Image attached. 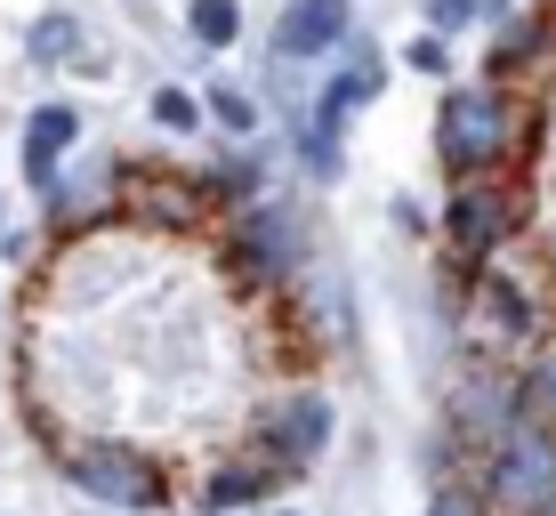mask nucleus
<instances>
[{
  "label": "nucleus",
  "mask_w": 556,
  "mask_h": 516,
  "mask_svg": "<svg viewBox=\"0 0 556 516\" xmlns=\"http://www.w3.org/2000/svg\"><path fill=\"white\" fill-rule=\"evenodd\" d=\"M186 33L202 49H235L242 41V0H186Z\"/></svg>",
  "instance_id": "obj_15"
},
{
  "label": "nucleus",
  "mask_w": 556,
  "mask_h": 516,
  "mask_svg": "<svg viewBox=\"0 0 556 516\" xmlns=\"http://www.w3.org/2000/svg\"><path fill=\"white\" fill-rule=\"evenodd\" d=\"M532 49H541V25H508V33H501V49H492V65H525Z\"/></svg>",
  "instance_id": "obj_21"
},
{
  "label": "nucleus",
  "mask_w": 556,
  "mask_h": 516,
  "mask_svg": "<svg viewBox=\"0 0 556 516\" xmlns=\"http://www.w3.org/2000/svg\"><path fill=\"white\" fill-rule=\"evenodd\" d=\"M516 146H525V105L501 81L444 89V105H435V162L452 178H501Z\"/></svg>",
  "instance_id": "obj_1"
},
{
  "label": "nucleus",
  "mask_w": 556,
  "mask_h": 516,
  "mask_svg": "<svg viewBox=\"0 0 556 516\" xmlns=\"http://www.w3.org/2000/svg\"><path fill=\"white\" fill-rule=\"evenodd\" d=\"M25 49H33V65H65V56L81 49V25H73V16H41V25L25 33Z\"/></svg>",
  "instance_id": "obj_17"
},
{
  "label": "nucleus",
  "mask_w": 556,
  "mask_h": 516,
  "mask_svg": "<svg viewBox=\"0 0 556 516\" xmlns=\"http://www.w3.org/2000/svg\"><path fill=\"white\" fill-rule=\"evenodd\" d=\"M275 516H291V508H275Z\"/></svg>",
  "instance_id": "obj_24"
},
{
  "label": "nucleus",
  "mask_w": 556,
  "mask_h": 516,
  "mask_svg": "<svg viewBox=\"0 0 556 516\" xmlns=\"http://www.w3.org/2000/svg\"><path fill=\"white\" fill-rule=\"evenodd\" d=\"M210 122H218V129H235V138H251V129H258V98H251V89H235V81H218V89H210Z\"/></svg>",
  "instance_id": "obj_16"
},
{
  "label": "nucleus",
  "mask_w": 556,
  "mask_h": 516,
  "mask_svg": "<svg viewBox=\"0 0 556 516\" xmlns=\"http://www.w3.org/2000/svg\"><path fill=\"white\" fill-rule=\"evenodd\" d=\"M331 428H339V412H331V395L323 388H291V395H275L258 419V461H275L282 476H299L306 461H323V444H331Z\"/></svg>",
  "instance_id": "obj_4"
},
{
  "label": "nucleus",
  "mask_w": 556,
  "mask_h": 516,
  "mask_svg": "<svg viewBox=\"0 0 556 516\" xmlns=\"http://www.w3.org/2000/svg\"><path fill=\"white\" fill-rule=\"evenodd\" d=\"M508 428H525V395H516V379L476 372L468 388L452 395V436H459V444H476V452H492Z\"/></svg>",
  "instance_id": "obj_7"
},
{
  "label": "nucleus",
  "mask_w": 556,
  "mask_h": 516,
  "mask_svg": "<svg viewBox=\"0 0 556 516\" xmlns=\"http://www.w3.org/2000/svg\"><path fill=\"white\" fill-rule=\"evenodd\" d=\"M516 395H525V419H532V428L556 436V339H541V348H532L525 379H516Z\"/></svg>",
  "instance_id": "obj_14"
},
{
  "label": "nucleus",
  "mask_w": 556,
  "mask_h": 516,
  "mask_svg": "<svg viewBox=\"0 0 556 516\" xmlns=\"http://www.w3.org/2000/svg\"><path fill=\"white\" fill-rule=\"evenodd\" d=\"M404 65H412V73H428V81H435V73H452V49H444V33H419V41L404 49Z\"/></svg>",
  "instance_id": "obj_20"
},
{
  "label": "nucleus",
  "mask_w": 556,
  "mask_h": 516,
  "mask_svg": "<svg viewBox=\"0 0 556 516\" xmlns=\"http://www.w3.org/2000/svg\"><path fill=\"white\" fill-rule=\"evenodd\" d=\"M202 122H210L202 98H186V89H153V129H178V138H194Z\"/></svg>",
  "instance_id": "obj_18"
},
{
  "label": "nucleus",
  "mask_w": 556,
  "mask_h": 516,
  "mask_svg": "<svg viewBox=\"0 0 556 516\" xmlns=\"http://www.w3.org/2000/svg\"><path fill=\"white\" fill-rule=\"evenodd\" d=\"M49 226L56 235H73V226H89V218H105L113 202H122V169L113 162H89V169H73V178H49Z\"/></svg>",
  "instance_id": "obj_10"
},
{
  "label": "nucleus",
  "mask_w": 556,
  "mask_h": 516,
  "mask_svg": "<svg viewBox=\"0 0 556 516\" xmlns=\"http://www.w3.org/2000/svg\"><path fill=\"white\" fill-rule=\"evenodd\" d=\"M73 146H81V113H73V105H33L25 113V154H16V162H25L33 194H49V178L65 169Z\"/></svg>",
  "instance_id": "obj_9"
},
{
  "label": "nucleus",
  "mask_w": 556,
  "mask_h": 516,
  "mask_svg": "<svg viewBox=\"0 0 556 516\" xmlns=\"http://www.w3.org/2000/svg\"><path fill=\"white\" fill-rule=\"evenodd\" d=\"M476 508L484 516H556V436L525 419L492 452H476Z\"/></svg>",
  "instance_id": "obj_2"
},
{
  "label": "nucleus",
  "mask_w": 556,
  "mask_h": 516,
  "mask_svg": "<svg viewBox=\"0 0 556 516\" xmlns=\"http://www.w3.org/2000/svg\"><path fill=\"white\" fill-rule=\"evenodd\" d=\"M476 323H484L492 339H525L532 331V299L516 291L508 275H492V266H484V275H476Z\"/></svg>",
  "instance_id": "obj_13"
},
{
  "label": "nucleus",
  "mask_w": 556,
  "mask_h": 516,
  "mask_svg": "<svg viewBox=\"0 0 556 516\" xmlns=\"http://www.w3.org/2000/svg\"><path fill=\"white\" fill-rule=\"evenodd\" d=\"M56 468H65V484L89 492L98 508H138V516H146V508L169 501L153 452H138V444H105V436H89V444H65V452H56Z\"/></svg>",
  "instance_id": "obj_3"
},
{
  "label": "nucleus",
  "mask_w": 556,
  "mask_h": 516,
  "mask_svg": "<svg viewBox=\"0 0 556 516\" xmlns=\"http://www.w3.org/2000/svg\"><path fill=\"white\" fill-rule=\"evenodd\" d=\"M379 89H388V65H379V49H355V65L339 73L331 89H323V98H315V113H306L299 129H323V138H339V129H348V113L379 105Z\"/></svg>",
  "instance_id": "obj_11"
},
{
  "label": "nucleus",
  "mask_w": 556,
  "mask_h": 516,
  "mask_svg": "<svg viewBox=\"0 0 556 516\" xmlns=\"http://www.w3.org/2000/svg\"><path fill=\"white\" fill-rule=\"evenodd\" d=\"M226 251H235L242 275L282 282V275H299V266H306V218L291 202H251L235 218V235H226Z\"/></svg>",
  "instance_id": "obj_5"
},
{
  "label": "nucleus",
  "mask_w": 556,
  "mask_h": 516,
  "mask_svg": "<svg viewBox=\"0 0 556 516\" xmlns=\"http://www.w3.org/2000/svg\"><path fill=\"white\" fill-rule=\"evenodd\" d=\"M355 33V9L348 0H282V16H275V56L282 65H315L323 49H339Z\"/></svg>",
  "instance_id": "obj_8"
},
{
  "label": "nucleus",
  "mask_w": 556,
  "mask_h": 516,
  "mask_svg": "<svg viewBox=\"0 0 556 516\" xmlns=\"http://www.w3.org/2000/svg\"><path fill=\"white\" fill-rule=\"evenodd\" d=\"M444 235L459 259H501V242L516 235V194L501 178H459L444 202Z\"/></svg>",
  "instance_id": "obj_6"
},
{
  "label": "nucleus",
  "mask_w": 556,
  "mask_h": 516,
  "mask_svg": "<svg viewBox=\"0 0 556 516\" xmlns=\"http://www.w3.org/2000/svg\"><path fill=\"white\" fill-rule=\"evenodd\" d=\"M266 492H282V468H275V461H258V452H235V461H226V468L202 484V501L218 508V516H235V508L266 501Z\"/></svg>",
  "instance_id": "obj_12"
},
{
  "label": "nucleus",
  "mask_w": 556,
  "mask_h": 516,
  "mask_svg": "<svg viewBox=\"0 0 556 516\" xmlns=\"http://www.w3.org/2000/svg\"><path fill=\"white\" fill-rule=\"evenodd\" d=\"M508 9H516V0H484V16H508Z\"/></svg>",
  "instance_id": "obj_23"
},
{
  "label": "nucleus",
  "mask_w": 556,
  "mask_h": 516,
  "mask_svg": "<svg viewBox=\"0 0 556 516\" xmlns=\"http://www.w3.org/2000/svg\"><path fill=\"white\" fill-rule=\"evenodd\" d=\"M428 516H476V501H468V492H435Z\"/></svg>",
  "instance_id": "obj_22"
},
{
  "label": "nucleus",
  "mask_w": 556,
  "mask_h": 516,
  "mask_svg": "<svg viewBox=\"0 0 556 516\" xmlns=\"http://www.w3.org/2000/svg\"><path fill=\"white\" fill-rule=\"evenodd\" d=\"M476 16H484V0H428V33H444V41L459 25H476Z\"/></svg>",
  "instance_id": "obj_19"
}]
</instances>
